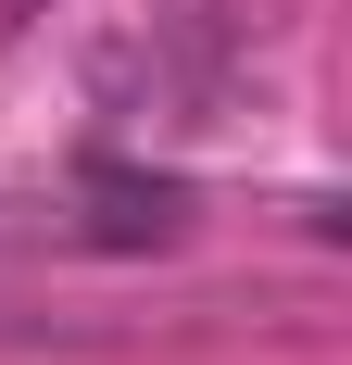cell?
I'll return each instance as SVG.
<instances>
[{
    "label": "cell",
    "mask_w": 352,
    "mask_h": 365,
    "mask_svg": "<svg viewBox=\"0 0 352 365\" xmlns=\"http://www.w3.org/2000/svg\"><path fill=\"white\" fill-rule=\"evenodd\" d=\"M76 227H88L101 252H164V240H189V177L88 164V177H76Z\"/></svg>",
    "instance_id": "cell-1"
}]
</instances>
